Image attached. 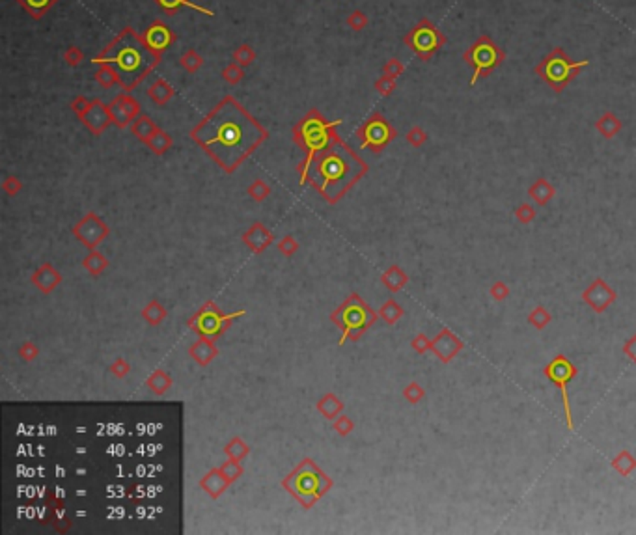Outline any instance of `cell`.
Returning <instances> with one entry per match:
<instances>
[{"label":"cell","instance_id":"obj_5","mask_svg":"<svg viewBox=\"0 0 636 535\" xmlns=\"http://www.w3.org/2000/svg\"><path fill=\"white\" fill-rule=\"evenodd\" d=\"M334 481L313 463L312 459H304L284 481L282 487L301 504L304 509H310L318 504L327 492L332 489Z\"/></svg>","mask_w":636,"mask_h":535},{"label":"cell","instance_id":"obj_12","mask_svg":"<svg viewBox=\"0 0 636 535\" xmlns=\"http://www.w3.org/2000/svg\"><path fill=\"white\" fill-rule=\"evenodd\" d=\"M108 110H111L112 116V125H116L118 129L129 127L142 114L140 103L134 97H131L127 92H123L122 95L114 97L111 105H108Z\"/></svg>","mask_w":636,"mask_h":535},{"label":"cell","instance_id":"obj_7","mask_svg":"<svg viewBox=\"0 0 636 535\" xmlns=\"http://www.w3.org/2000/svg\"><path fill=\"white\" fill-rule=\"evenodd\" d=\"M245 313V310L234 313H222L213 301L206 302L198 312L189 319V329L200 336V338H209V340H217L232 327L235 319H239Z\"/></svg>","mask_w":636,"mask_h":535},{"label":"cell","instance_id":"obj_45","mask_svg":"<svg viewBox=\"0 0 636 535\" xmlns=\"http://www.w3.org/2000/svg\"><path fill=\"white\" fill-rule=\"evenodd\" d=\"M278 250L282 252L284 256L291 257L297 250H299V243H297L291 235H288V237H284V239L278 241Z\"/></svg>","mask_w":636,"mask_h":535},{"label":"cell","instance_id":"obj_28","mask_svg":"<svg viewBox=\"0 0 636 535\" xmlns=\"http://www.w3.org/2000/svg\"><path fill=\"white\" fill-rule=\"evenodd\" d=\"M172 144H174L172 136H170L167 131H162V129H159V131L146 142V145H148L155 155H164L168 150H172Z\"/></svg>","mask_w":636,"mask_h":535},{"label":"cell","instance_id":"obj_2","mask_svg":"<svg viewBox=\"0 0 636 535\" xmlns=\"http://www.w3.org/2000/svg\"><path fill=\"white\" fill-rule=\"evenodd\" d=\"M368 172L364 159L351 150L340 136H336L323 151H319L301 185H312L321 198L329 204H338L347 190Z\"/></svg>","mask_w":636,"mask_h":535},{"label":"cell","instance_id":"obj_19","mask_svg":"<svg viewBox=\"0 0 636 535\" xmlns=\"http://www.w3.org/2000/svg\"><path fill=\"white\" fill-rule=\"evenodd\" d=\"M229 485H232V483L224 478V474L220 472V469L209 470V472H207V474L200 480V489L206 492L207 497L213 498V500H217V498L220 497V494H222V492L226 491Z\"/></svg>","mask_w":636,"mask_h":535},{"label":"cell","instance_id":"obj_31","mask_svg":"<svg viewBox=\"0 0 636 535\" xmlns=\"http://www.w3.org/2000/svg\"><path fill=\"white\" fill-rule=\"evenodd\" d=\"M179 64L183 66L185 71L195 73V71H198L202 66H204V58H202V55L198 52V50L189 49V50H185L183 55H181V58H179Z\"/></svg>","mask_w":636,"mask_h":535},{"label":"cell","instance_id":"obj_18","mask_svg":"<svg viewBox=\"0 0 636 535\" xmlns=\"http://www.w3.org/2000/svg\"><path fill=\"white\" fill-rule=\"evenodd\" d=\"M62 282V274H58L50 263H45L39 269H36V273L32 274V284L38 287L43 295H49L52 291L60 285Z\"/></svg>","mask_w":636,"mask_h":535},{"label":"cell","instance_id":"obj_10","mask_svg":"<svg viewBox=\"0 0 636 535\" xmlns=\"http://www.w3.org/2000/svg\"><path fill=\"white\" fill-rule=\"evenodd\" d=\"M111 229L105 224V220L101 217H97L95 213H86L73 228V235L75 239H78L83 243L88 250H95L103 241L108 237Z\"/></svg>","mask_w":636,"mask_h":535},{"label":"cell","instance_id":"obj_23","mask_svg":"<svg viewBox=\"0 0 636 535\" xmlns=\"http://www.w3.org/2000/svg\"><path fill=\"white\" fill-rule=\"evenodd\" d=\"M316 408H318L319 413L323 414L327 420H336L340 414H344V403H341L340 397L336 396V394H332V392H330V394H325V396L318 401Z\"/></svg>","mask_w":636,"mask_h":535},{"label":"cell","instance_id":"obj_32","mask_svg":"<svg viewBox=\"0 0 636 535\" xmlns=\"http://www.w3.org/2000/svg\"><path fill=\"white\" fill-rule=\"evenodd\" d=\"M95 80L99 84L101 88H112V86H116L120 84V78H118V73L112 69L111 66H99L97 73H95Z\"/></svg>","mask_w":636,"mask_h":535},{"label":"cell","instance_id":"obj_13","mask_svg":"<svg viewBox=\"0 0 636 535\" xmlns=\"http://www.w3.org/2000/svg\"><path fill=\"white\" fill-rule=\"evenodd\" d=\"M469 62L474 64V78H472V83H476V78L480 77L483 71H489L493 67L497 66L498 62H500V52L495 47L493 41L489 39H480L478 43L470 49L469 52Z\"/></svg>","mask_w":636,"mask_h":535},{"label":"cell","instance_id":"obj_27","mask_svg":"<svg viewBox=\"0 0 636 535\" xmlns=\"http://www.w3.org/2000/svg\"><path fill=\"white\" fill-rule=\"evenodd\" d=\"M83 267L86 269V273L90 276H99L105 273V269L108 267V259H106L101 252L90 250V254L83 259Z\"/></svg>","mask_w":636,"mask_h":535},{"label":"cell","instance_id":"obj_41","mask_svg":"<svg viewBox=\"0 0 636 535\" xmlns=\"http://www.w3.org/2000/svg\"><path fill=\"white\" fill-rule=\"evenodd\" d=\"M347 27L353 28V30H364V28L368 27V17L364 15L362 11H353L351 15L347 17Z\"/></svg>","mask_w":636,"mask_h":535},{"label":"cell","instance_id":"obj_47","mask_svg":"<svg viewBox=\"0 0 636 535\" xmlns=\"http://www.w3.org/2000/svg\"><path fill=\"white\" fill-rule=\"evenodd\" d=\"M375 88L379 90V94H383V95H388L392 92V90H394V80H392L390 77H381L379 80H377V83H375Z\"/></svg>","mask_w":636,"mask_h":535},{"label":"cell","instance_id":"obj_22","mask_svg":"<svg viewBox=\"0 0 636 535\" xmlns=\"http://www.w3.org/2000/svg\"><path fill=\"white\" fill-rule=\"evenodd\" d=\"M153 2H155L164 13H168V15H174V13L181 10V8H190V10L200 11L202 15L209 17L215 15V11L209 10V8H204V6L200 4H196L195 0H153Z\"/></svg>","mask_w":636,"mask_h":535},{"label":"cell","instance_id":"obj_4","mask_svg":"<svg viewBox=\"0 0 636 535\" xmlns=\"http://www.w3.org/2000/svg\"><path fill=\"white\" fill-rule=\"evenodd\" d=\"M340 123V120L329 122L318 108H312L293 125V142L299 150L304 151V159L297 166L299 178L302 179L306 176L308 166L312 164L319 151H323L336 136H340L336 133V127Z\"/></svg>","mask_w":636,"mask_h":535},{"label":"cell","instance_id":"obj_24","mask_svg":"<svg viewBox=\"0 0 636 535\" xmlns=\"http://www.w3.org/2000/svg\"><path fill=\"white\" fill-rule=\"evenodd\" d=\"M159 129L161 127H159L150 116H146V114H140V116L131 123V133H133L139 140H142L144 144L157 133V131H159Z\"/></svg>","mask_w":636,"mask_h":535},{"label":"cell","instance_id":"obj_29","mask_svg":"<svg viewBox=\"0 0 636 535\" xmlns=\"http://www.w3.org/2000/svg\"><path fill=\"white\" fill-rule=\"evenodd\" d=\"M142 318H144L146 323L157 327V324H161L162 321L167 319V308L161 306V302L153 299V301L148 302L144 306V310H142Z\"/></svg>","mask_w":636,"mask_h":535},{"label":"cell","instance_id":"obj_8","mask_svg":"<svg viewBox=\"0 0 636 535\" xmlns=\"http://www.w3.org/2000/svg\"><path fill=\"white\" fill-rule=\"evenodd\" d=\"M355 134L360 140V145H362L364 150L381 151L386 144H390L392 140H394L396 131L392 129V125L386 122L385 117L375 112L357 129Z\"/></svg>","mask_w":636,"mask_h":535},{"label":"cell","instance_id":"obj_39","mask_svg":"<svg viewBox=\"0 0 636 535\" xmlns=\"http://www.w3.org/2000/svg\"><path fill=\"white\" fill-rule=\"evenodd\" d=\"M84 60V52L78 49L77 45H69L66 50H64V62H66L67 66L77 67L80 66Z\"/></svg>","mask_w":636,"mask_h":535},{"label":"cell","instance_id":"obj_37","mask_svg":"<svg viewBox=\"0 0 636 535\" xmlns=\"http://www.w3.org/2000/svg\"><path fill=\"white\" fill-rule=\"evenodd\" d=\"M383 282H385V285L388 287V290L396 291V290H400L403 284H405V276H403V274L400 273L396 267H392L390 271H386V273L383 274Z\"/></svg>","mask_w":636,"mask_h":535},{"label":"cell","instance_id":"obj_42","mask_svg":"<svg viewBox=\"0 0 636 535\" xmlns=\"http://www.w3.org/2000/svg\"><path fill=\"white\" fill-rule=\"evenodd\" d=\"M17 352H19V357H21L24 362H32V360L38 358L39 349L36 347V343H32V341H24V343L19 347V351Z\"/></svg>","mask_w":636,"mask_h":535},{"label":"cell","instance_id":"obj_26","mask_svg":"<svg viewBox=\"0 0 636 535\" xmlns=\"http://www.w3.org/2000/svg\"><path fill=\"white\" fill-rule=\"evenodd\" d=\"M15 2L21 6L22 10L27 11L28 15L38 21V19H41V17L58 2V0H15Z\"/></svg>","mask_w":636,"mask_h":535},{"label":"cell","instance_id":"obj_35","mask_svg":"<svg viewBox=\"0 0 636 535\" xmlns=\"http://www.w3.org/2000/svg\"><path fill=\"white\" fill-rule=\"evenodd\" d=\"M220 472L224 474V478L229 481V483H234L243 476V466H241V461H234V459H228L222 466H218Z\"/></svg>","mask_w":636,"mask_h":535},{"label":"cell","instance_id":"obj_16","mask_svg":"<svg viewBox=\"0 0 636 535\" xmlns=\"http://www.w3.org/2000/svg\"><path fill=\"white\" fill-rule=\"evenodd\" d=\"M142 36H144L146 43L150 45L153 50H157L159 55H162V52H164L170 45L176 43V39H178V36L174 34L172 28L168 27V24H164L162 21H159V19L151 22L150 27L146 28Z\"/></svg>","mask_w":636,"mask_h":535},{"label":"cell","instance_id":"obj_3","mask_svg":"<svg viewBox=\"0 0 636 535\" xmlns=\"http://www.w3.org/2000/svg\"><path fill=\"white\" fill-rule=\"evenodd\" d=\"M161 56L146 43L142 34L125 27L92 62L97 66H111L118 73L123 92L131 94L159 66Z\"/></svg>","mask_w":636,"mask_h":535},{"label":"cell","instance_id":"obj_44","mask_svg":"<svg viewBox=\"0 0 636 535\" xmlns=\"http://www.w3.org/2000/svg\"><path fill=\"white\" fill-rule=\"evenodd\" d=\"M90 106H92V101H90L88 97H84V95H77V97L71 101V110L75 112L78 117H83L84 114L90 110Z\"/></svg>","mask_w":636,"mask_h":535},{"label":"cell","instance_id":"obj_48","mask_svg":"<svg viewBox=\"0 0 636 535\" xmlns=\"http://www.w3.org/2000/svg\"><path fill=\"white\" fill-rule=\"evenodd\" d=\"M402 69H403V67H402V64H400V62L390 60L385 66V75H386V77L394 78V77H397L400 73H402Z\"/></svg>","mask_w":636,"mask_h":535},{"label":"cell","instance_id":"obj_21","mask_svg":"<svg viewBox=\"0 0 636 535\" xmlns=\"http://www.w3.org/2000/svg\"><path fill=\"white\" fill-rule=\"evenodd\" d=\"M174 95H176V90H174V86L168 83L167 78H155L151 83L150 88H148V97L159 106L170 103L174 99Z\"/></svg>","mask_w":636,"mask_h":535},{"label":"cell","instance_id":"obj_9","mask_svg":"<svg viewBox=\"0 0 636 535\" xmlns=\"http://www.w3.org/2000/svg\"><path fill=\"white\" fill-rule=\"evenodd\" d=\"M586 66V62H570L564 56L562 50H556L554 55H551L547 60L543 62L542 67H539V73H542V77L547 80L553 88L562 90L565 84L570 83L571 77L575 75V71L579 67Z\"/></svg>","mask_w":636,"mask_h":535},{"label":"cell","instance_id":"obj_6","mask_svg":"<svg viewBox=\"0 0 636 535\" xmlns=\"http://www.w3.org/2000/svg\"><path fill=\"white\" fill-rule=\"evenodd\" d=\"M377 313L362 301V297L351 295L330 313V321L341 330L340 345L355 341L375 323Z\"/></svg>","mask_w":636,"mask_h":535},{"label":"cell","instance_id":"obj_36","mask_svg":"<svg viewBox=\"0 0 636 535\" xmlns=\"http://www.w3.org/2000/svg\"><path fill=\"white\" fill-rule=\"evenodd\" d=\"M243 77H245V67H241L239 64H235V62L228 64V66L222 69V78L229 84L241 83Z\"/></svg>","mask_w":636,"mask_h":535},{"label":"cell","instance_id":"obj_46","mask_svg":"<svg viewBox=\"0 0 636 535\" xmlns=\"http://www.w3.org/2000/svg\"><path fill=\"white\" fill-rule=\"evenodd\" d=\"M2 189H4L6 194L15 196L22 190V181L19 178H6L4 183H2Z\"/></svg>","mask_w":636,"mask_h":535},{"label":"cell","instance_id":"obj_30","mask_svg":"<svg viewBox=\"0 0 636 535\" xmlns=\"http://www.w3.org/2000/svg\"><path fill=\"white\" fill-rule=\"evenodd\" d=\"M248 452H250V448H248V444H246L243 438H239V436H234V438L226 444V448H224V453L228 455V459H234V461H243V459L248 455Z\"/></svg>","mask_w":636,"mask_h":535},{"label":"cell","instance_id":"obj_34","mask_svg":"<svg viewBox=\"0 0 636 535\" xmlns=\"http://www.w3.org/2000/svg\"><path fill=\"white\" fill-rule=\"evenodd\" d=\"M232 58H234L235 64H239L241 67H246L256 60V52H254V49H252L250 45L243 43L234 50V56H232Z\"/></svg>","mask_w":636,"mask_h":535},{"label":"cell","instance_id":"obj_15","mask_svg":"<svg viewBox=\"0 0 636 535\" xmlns=\"http://www.w3.org/2000/svg\"><path fill=\"white\" fill-rule=\"evenodd\" d=\"M84 127L88 129L90 133L94 134V136H99L103 134L108 125H112V116L111 110H108V105H105L101 99H92V106H90V110L84 114L83 117Z\"/></svg>","mask_w":636,"mask_h":535},{"label":"cell","instance_id":"obj_17","mask_svg":"<svg viewBox=\"0 0 636 535\" xmlns=\"http://www.w3.org/2000/svg\"><path fill=\"white\" fill-rule=\"evenodd\" d=\"M241 239H243V243H245L254 254H262L263 250H267L269 246L273 245L274 235L271 234L262 222H256L246 229Z\"/></svg>","mask_w":636,"mask_h":535},{"label":"cell","instance_id":"obj_20","mask_svg":"<svg viewBox=\"0 0 636 535\" xmlns=\"http://www.w3.org/2000/svg\"><path fill=\"white\" fill-rule=\"evenodd\" d=\"M189 355L196 364H200L202 368H206V366H209V364L217 358L218 349L215 347L213 340H209V338H200V340L195 341V343L189 347Z\"/></svg>","mask_w":636,"mask_h":535},{"label":"cell","instance_id":"obj_43","mask_svg":"<svg viewBox=\"0 0 636 535\" xmlns=\"http://www.w3.org/2000/svg\"><path fill=\"white\" fill-rule=\"evenodd\" d=\"M111 373L116 377V379H123V377H127V373L131 371V366L125 358H116L114 362L111 364Z\"/></svg>","mask_w":636,"mask_h":535},{"label":"cell","instance_id":"obj_49","mask_svg":"<svg viewBox=\"0 0 636 535\" xmlns=\"http://www.w3.org/2000/svg\"><path fill=\"white\" fill-rule=\"evenodd\" d=\"M405 396H407L411 401H416V397L422 396V392H420V388L416 385H411L409 386V390L405 392Z\"/></svg>","mask_w":636,"mask_h":535},{"label":"cell","instance_id":"obj_40","mask_svg":"<svg viewBox=\"0 0 636 535\" xmlns=\"http://www.w3.org/2000/svg\"><path fill=\"white\" fill-rule=\"evenodd\" d=\"M353 429H355V424H353V420L349 418V416H346V414H340V416L334 420V431L338 435L341 436L351 435Z\"/></svg>","mask_w":636,"mask_h":535},{"label":"cell","instance_id":"obj_1","mask_svg":"<svg viewBox=\"0 0 636 535\" xmlns=\"http://www.w3.org/2000/svg\"><path fill=\"white\" fill-rule=\"evenodd\" d=\"M267 138V129L232 95L190 131V140L226 173H234Z\"/></svg>","mask_w":636,"mask_h":535},{"label":"cell","instance_id":"obj_11","mask_svg":"<svg viewBox=\"0 0 636 535\" xmlns=\"http://www.w3.org/2000/svg\"><path fill=\"white\" fill-rule=\"evenodd\" d=\"M407 45L420 56L427 60L442 43V36L437 32V28L430 21H422L413 32L405 38Z\"/></svg>","mask_w":636,"mask_h":535},{"label":"cell","instance_id":"obj_14","mask_svg":"<svg viewBox=\"0 0 636 535\" xmlns=\"http://www.w3.org/2000/svg\"><path fill=\"white\" fill-rule=\"evenodd\" d=\"M547 375L554 380V383H556V385L560 386V390H562V396H564V405H565V416H567V424H570V427H573V424H571L570 403H567V392H565L567 388H565V386H567V383L573 379L575 369H573V366H571V364L567 362L564 357H558V358H554L553 362L549 364Z\"/></svg>","mask_w":636,"mask_h":535},{"label":"cell","instance_id":"obj_33","mask_svg":"<svg viewBox=\"0 0 636 535\" xmlns=\"http://www.w3.org/2000/svg\"><path fill=\"white\" fill-rule=\"evenodd\" d=\"M248 196H250L254 201H263L267 200L269 194H271V187H269L263 179H254L250 185H248Z\"/></svg>","mask_w":636,"mask_h":535},{"label":"cell","instance_id":"obj_38","mask_svg":"<svg viewBox=\"0 0 636 535\" xmlns=\"http://www.w3.org/2000/svg\"><path fill=\"white\" fill-rule=\"evenodd\" d=\"M379 315L385 319L386 323H396L397 319L402 318V308L397 306L396 302H386L385 306L379 310Z\"/></svg>","mask_w":636,"mask_h":535},{"label":"cell","instance_id":"obj_25","mask_svg":"<svg viewBox=\"0 0 636 535\" xmlns=\"http://www.w3.org/2000/svg\"><path fill=\"white\" fill-rule=\"evenodd\" d=\"M146 386H148L155 396H162V394H167V392L172 388V377H170L167 371H162V369H155V371L148 377V380H146Z\"/></svg>","mask_w":636,"mask_h":535}]
</instances>
